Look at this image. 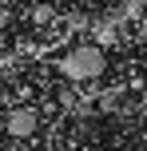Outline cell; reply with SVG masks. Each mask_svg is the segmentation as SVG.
<instances>
[{
  "label": "cell",
  "mask_w": 147,
  "mask_h": 151,
  "mask_svg": "<svg viewBox=\"0 0 147 151\" xmlns=\"http://www.w3.org/2000/svg\"><path fill=\"white\" fill-rule=\"evenodd\" d=\"M103 68H108V60H103V52L100 48H92V44H80V48H72L68 56L60 60V72L68 76V80H100Z\"/></svg>",
  "instance_id": "6da1fadb"
},
{
  "label": "cell",
  "mask_w": 147,
  "mask_h": 151,
  "mask_svg": "<svg viewBox=\"0 0 147 151\" xmlns=\"http://www.w3.org/2000/svg\"><path fill=\"white\" fill-rule=\"evenodd\" d=\"M8 135L12 139H32L40 131V115L32 111V107H12V111H8Z\"/></svg>",
  "instance_id": "7a4b0ae2"
},
{
  "label": "cell",
  "mask_w": 147,
  "mask_h": 151,
  "mask_svg": "<svg viewBox=\"0 0 147 151\" xmlns=\"http://www.w3.org/2000/svg\"><path fill=\"white\" fill-rule=\"evenodd\" d=\"M28 16H32V24H52L56 20V8L52 4H36V8H28Z\"/></svg>",
  "instance_id": "3957f363"
},
{
  "label": "cell",
  "mask_w": 147,
  "mask_h": 151,
  "mask_svg": "<svg viewBox=\"0 0 147 151\" xmlns=\"http://www.w3.org/2000/svg\"><path fill=\"white\" fill-rule=\"evenodd\" d=\"M4 127H8V115H0V131H4Z\"/></svg>",
  "instance_id": "277c9868"
},
{
  "label": "cell",
  "mask_w": 147,
  "mask_h": 151,
  "mask_svg": "<svg viewBox=\"0 0 147 151\" xmlns=\"http://www.w3.org/2000/svg\"><path fill=\"white\" fill-rule=\"evenodd\" d=\"M139 107H143V111H147V91H143V99H139Z\"/></svg>",
  "instance_id": "5b68a950"
},
{
  "label": "cell",
  "mask_w": 147,
  "mask_h": 151,
  "mask_svg": "<svg viewBox=\"0 0 147 151\" xmlns=\"http://www.w3.org/2000/svg\"><path fill=\"white\" fill-rule=\"evenodd\" d=\"M20 151H36V147H20Z\"/></svg>",
  "instance_id": "8992f818"
}]
</instances>
